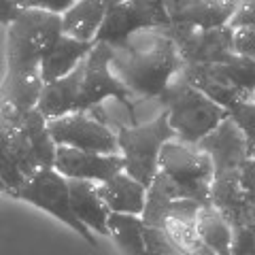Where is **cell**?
Here are the masks:
<instances>
[{
    "label": "cell",
    "mask_w": 255,
    "mask_h": 255,
    "mask_svg": "<svg viewBox=\"0 0 255 255\" xmlns=\"http://www.w3.org/2000/svg\"><path fill=\"white\" fill-rule=\"evenodd\" d=\"M62 34V15L23 9L6 32V77L0 96L26 111L34 109L45 85L41 64Z\"/></svg>",
    "instance_id": "1"
},
{
    "label": "cell",
    "mask_w": 255,
    "mask_h": 255,
    "mask_svg": "<svg viewBox=\"0 0 255 255\" xmlns=\"http://www.w3.org/2000/svg\"><path fill=\"white\" fill-rule=\"evenodd\" d=\"M113 73L140 100H157L183 68V58L164 30H140L113 51Z\"/></svg>",
    "instance_id": "2"
},
{
    "label": "cell",
    "mask_w": 255,
    "mask_h": 255,
    "mask_svg": "<svg viewBox=\"0 0 255 255\" xmlns=\"http://www.w3.org/2000/svg\"><path fill=\"white\" fill-rule=\"evenodd\" d=\"M157 102L168 113V122L177 138L194 142V145H198L204 136H209L228 117V109L217 105L181 75L166 87V92L159 96Z\"/></svg>",
    "instance_id": "3"
},
{
    "label": "cell",
    "mask_w": 255,
    "mask_h": 255,
    "mask_svg": "<svg viewBox=\"0 0 255 255\" xmlns=\"http://www.w3.org/2000/svg\"><path fill=\"white\" fill-rule=\"evenodd\" d=\"M115 132L119 153L124 157V170L149 187L159 172V153L164 145L177 138L168 122V113L162 109L147 124H117Z\"/></svg>",
    "instance_id": "4"
},
{
    "label": "cell",
    "mask_w": 255,
    "mask_h": 255,
    "mask_svg": "<svg viewBox=\"0 0 255 255\" xmlns=\"http://www.w3.org/2000/svg\"><path fill=\"white\" fill-rule=\"evenodd\" d=\"M159 170L170 177L189 198L211 204V185L215 168L209 153L194 142L172 138L159 153Z\"/></svg>",
    "instance_id": "5"
},
{
    "label": "cell",
    "mask_w": 255,
    "mask_h": 255,
    "mask_svg": "<svg viewBox=\"0 0 255 255\" xmlns=\"http://www.w3.org/2000/svg\"><path fill=\"white\" fill-rule=\"evenodd\" d=\"M9 196L17 198V200H26L30 204L38 206V209L47 211L49 215H53L55 219H60L66 223V226L73 228L90 247H96L94 232L85 223H81V219H79L73 211L68 179L64 177L62 172L55 170L53 166L38 168L32 177L26 179V183H23L21 187L11 191Z\"/></svg>",
    "instance_id": "6"
},
{
    "label": "cell",
    "mask_w": 255,
    "mask_h": 255,
    "mask_svg": "<svg viewBox=\"0 0 255 255\" xmlns=\"http://www.w3.org/2000/svg\"><path fill=\"white\" fill-rule=\"evenodd\" d=\"M111 60H113V49L105 43H94V49L83 62L85 70H83V83H81V92H79L77 111H90L96 105H102L105 100H115L130 111L132 124H138L136 105H134L136 96L128 90L122 79L113 73Z\"/></svg>",
    "instance_id": "7"
},
{
    "label": "cell",
    "mask_w": 255,
    "mask_h": 255,
    "mask_svg": "<svg viewBox=\"0 0 255 255\" xmlns=\"http://www.w3.org/2000/svg\"><path fill=\"white\" fill-rule=\"evenodd\" d=\"M47 126L55 145L94 153H119L117 132L96 119L90 111H73L68 115L47 119Z\"/></svg>",
    "instance_id": "8"
},
{
    "label": "cell",
    "mask_w": 255,
    "mask_h": 255,
    "mask_svg": "<svg viewBox=\"0 0 255 255\" xmlns=\"http://www.w3.org/2000/svg\"><path fill=\"white\" fill-rule=\"evenodd\" d=\"M183 58V64H219L234 55V28H194L170 23L164 30Z\"/></svg>",
    "instance_id": "9"
},
{
    "label": "cell",
    "mask_w": 255,
    "mask_h": 255,
    "mask_svg": "<svg viewBox=\"0 0 255 255\" xmlns=\"http://www.w3.org/2000/svg\"><path fill=\"white\" fill-rule=\"evenodd\" d=\"M53 168L66 179L105 183L124 170V157L122 153H94V151L58 145Z\"/></svg>",
    "instance_id": "10"
},
{
    "label": "cell",
    "mask_w": 255,
    "mask_h": 255,
    "mask_svg": "<svg viewBox=\"0 0 255 255\" xmlns=\"http://www.w3.org/2000/svg\"><path fill=\"white\" fill-rule=\"evenodd\" d=\"M198 145L209 153L213 168H215V177L238 172L241 166L245 164V159L251 155L249 140L245 138L241 128L232 122L230 115L215 128L209 136H204L198 142Z\"/></svg>",
    "instance_id": "11"
},
{
    "label": "cell",
    "mask_w": 255,
    "mask_h": 255,
    "mask_svg": "<svg viewBox=\"0 0 255 255\" xmlns=\"http://www.w3.org/2000/svg\"><path fill=\"white\" fill-rule=\"evenodd\" d=\"M241 0H166L170 23H185L194 28L230 26Z\"/></svg>",
    "instance_id": "12"
},
{
    "label": "cell",
    "mask_w": 255,
    "mask_h": 255,
    "mask_svg": "<svg viewBox=\"0 0 255 255\" xmlns=\"http://www.w3.org/2000/svg\"><path fill=\"white\" fill-rule=\"evenodd\" d=\"M211 204L230 221L232 228L243 223H255V202L241 187L238 172L219 174L213 179Z\"/></svg>",
    "instance_id": "13"
},
{
    "label": "cell",
    "mask_w": 255,
    "mask_h": 255,
    "mask_svg": "<svg viewBox=\"0 0 255 255\" xmlns=\"http://www.w3.org/2000/svg\"><path fill=\"white\" fill-rule=\"evenodd\" d=\"M140 30H155L151 21L142 15L130 0H122L107 13L102 26L94 36V43H105L113 51L124 49L128 41Z\"/></svg>",
    "instance_id": "14"
},
{
    "label": "cell",
    "mask_w": 255,
    "mask_h": 255,
    "mask_svg": "<svg viewBox=\"0 0 255 255\" xmlns=\"http://www.w3.org/2000/svg\"><path fill=\"white\" fill-rule=\"evenodd\" d=\"M68 187H70V204H73V211L81 219V223H85L96 234L109 236L111 209L102 200L98 183L83 179H68Z\"/></svg>",
    "instance_id": "15"
},
{
    "label": "cell",
    "mask_w": 255,
    "mask_h": 255,
    "mask_svg": "<svg viewBox=\"0 0 255 255\" xmlns=\"http://www.w3.org/2000/svg\"><path fill=\"white\" fill-rule=\"evenodd\" d=\"M83 62L70 75L43 85L36 109L47 119H55V117H62V115H68L73 111H77L79 92H81V83H83V70H85Z\"/></svg>",
    "instance_id": "16"
},
{
    "label": "cell",
    "mask_w": 255,
    "mask_h": 255,
    "mask_svg": "<svg viewBox=\"0 0 255 255\" xmlns=\"http://www.w3.org/2000/svg\"><path fill=\"white\" fill-rule=\"evenodd\" d=\"M98 191L111 213L142 215L147 202V187L126 170L117 172L105 183H98Z\"/></svg>",
    "instance_id": "17"
},
{
    "label": "cell",
    "mask_w": 255,
    "mask_h": 255,
    "mask_svg": "<svg viewBox=\"0 0 255 255\" xmlns=\"http://www.w3.org/2000/svg\"><path fill=\"white\" fill-rule=\"evenodd\" d=\"M94 49V41H81L70 34H62L41 64V77L45 83L70 75Z\"/></svg>",
    "instance_id": "18"
},
{
    "label": "cell",
    "mask_w": 255,
    "mask_h": 255,
    "mask_svg": "<svg viewBox=\"0 0 255 255\" xmlns=\"http://www.w3.org/2000/svg\"><path fill=\"white\" fill-rule=\"evenodd\" d=\"M122 0H77L62 15L64 34H70L81 41H94L96 32L102 26L107 13Z\"/></svg>",
    "instance_id": "19"
},
{
    "label": "cell",
    "mask_w": 255,
    "mask_h": 255,
    "mask_svg": "<svg viewBox=\"0 0 255 255\" xmlns=\"http://www.w3.org/2000/svg\"><path fill=\"white\" fill-rule=\"evenodd\" d=\"M213 79H217L230 90H234L241 98H253L255 94V60L234 53L228 62L202 64Z\"/></svg>",
    "instance_id": "20"
},
{
    "label": "cell",
    "mask_w": 255,
    "mask_h": 255,
    "mask_svg": "<svg viewBox=\"0 0 255 255\" xmlns=\"http://www.w3.org/2000/svg\"><path fill=\"white\" fill-rule=\"evenodd\" d=\"M109 236L124 255H145V221L140 215L111 213Z\"/></svg>",
    "instance_id": "21"
},
{
    "label": "cell",
    "mask_w": 255,
    "mask_h": 255,
    "mask_svg": "<svg viewBox=\"0 0 255 255\" xmlns=\"http://www.w3.org/2000/svg\"><path fill=\"white\" fill-rule=\"evenodd\" d=\"M196 228L217 255H232V226L213 204H204L196 217Z\"/></svg>",
    "instance_id": "22"
},
{
    "label": "cell",
    "mask_w": 255,
    "mask_h": 255,
    "mask_svg": "<svg viewBox=\"0 0 255 255\" xmlns=\"http://www.w3.org/2000/svg\"><path fill=\"white\" fill-rule=\"evenodd\" d=\"M23 128H26V134H28V138H30L32 149H34V155L38 159V166H41V168L53 166L58 145L53 142L51 134H49L47 117L36 107L34 109H28L26 111V117H23Z\"/></svg>",
    "instance_id": "23"
},
{
    "label": "cell",
    "mask_w": 255,
    "mask_h": 255,
    "mask_svg": "<svg viewBox=\"0 0 255 255\" xmlns=\"http://www.w3.org/2000/svg\"><path fill=\"white\" fill-rule=\"evenodd\" d=\"M164 230L177 245V249L183 255H217L209 245L204 243L196 228V221L189 219H179V217H168L164 221Z\"/></svg>",
    "instance_id": "24"
},
{
    "label": "cell",
    "mask_w": 255,
    "mask_h": 255,
    "mask_svg": "<svg viewBox=\"0 0 255 255\" xmlns=\"http://www.w3.org/2000/svg\"><path fill=\"white\" fill-rule=\"evenodd\" d=\"M228 115L241 128V132L249 140L251 149H255V98H245V100L234 102L228 109Z\"/></svg>",
    "instance_id": "25"
},
{
    "label": "cell",
    "mask_w": 255,
    "mask_h": 255,
    "mask_svg": "<svg viewBox=\"0 0 255 255\" xmlns=\"http://www.w3.org/2000/svg\"><path fill=\"white\" fill-rule=\"evenodd\" d=\"M145 255H183L164 228L145 223Z\"/></svg>",
    "instance_id": "26"
},
{
    "label": "cell",
    "mask_w": 255,
    "mask_h": 255,
    "mask_svg": "<svg viewBox=\"0 0 255 255\" xmlns=\"http://www.w3.org/2000/svg\"><path fill=\"white\" fill-rule=\"evenodd\" d=\"M136 9L151 21L155 30H166L170 26V17L166 11V0H130Z\"/></svg>",
    "instance_id": "27"
},
{
    "label": "cell",
    "mask_w": 255,
    "mask_h": 255,
    "mask_svg": "<svg viewBox=\"0 0 255 255\" xmlns=\"http://www.w3.org/2000/svg\"><path fill=\"white\" fill-rule=\"evenodd\" d=\"M232 230V255H255V223H243Z\"/></svg>",
    "instance_id": "28"
},
{
    "label": "cell",
    "mask_w": 255,
    "mask_h": 255,
    "mask_svg": "<svg viewBox=\"0 0 255 255\" xmlns=\"http://www.w3.org/2000/svg\"><path fill=\"white\" fill-rule=\"evenodd\" d=\"M234 53L255 60V28L234 30Z\"/></svg>",
    "instance_id": "29"
},
{
    "label": "cell",
    "mask_w": 255,
    "mask_h": 255,
    "mask_svg": "<svg viewBox=\"0 0 255 255\" xmlns=\"http://www.w3.org/2000/svg\"><path fill=\"white\" fill-rule=\"evenodd\" d=\"M230 28H255V0H241L234 13Z\"/></svg>",
    "instance_id": "30"
},
{
    "label": "cell",
    "mask_w": 255,
    "mask_h": 255,
    "mask_svg": "<svg viewBox=\"0 0 255 255\" xmlns=\"http://www.w3.org/2000/svg\"><path fill=\"white\" fill-rule=\"evenodd\" d=\"M238 183L247 191V196L255 202V149H251V155L245 159V164L238 170Z\"/></svg>",
    "instance_id": "31"
},
{
    "label": "cell",
    "mask_w": 255,
    "mask_h": 255,
    "mask_svg": "<svg viewBox=\"0 0 255 255\" xmlns=\"http://www.w3.org/2000/svg\"><path fill=\"white\" fill-rule=\"evenodd\" d=\"M21 9H43L55 15H64L77 0H19Z\"/></svg>",
    "instance_id": "32"
},
{
    "label": "cell",
    "mask_w": 255,
    "mask_h": 255,
    "mask_svg": "<svg viewBox=\"0 0 255 255\" xmlns=\"http://www.w3.org/2000/svg\"><path fill=\"white\" fill-rule=\"evenodd\" d=\"M21 2L19 0H0V23H4L6 28L19 17L21 13Z\"/></svg>",
    "instance_id": "33"
},
{
    "label": "cell",
    "mask_w": 255,
    "mask_h": 255,
    "mask_svg": "<svg viewBox=\"0 0 255 255\" xmlns=\"http://www.w3.org/2000/svg\"><path fill=\"white\" fill-rule=\"evenodd\" d=\"M253 98H255V94H253Z\"/></svg>",
    "instance_id": "34"
}]
</instances>
